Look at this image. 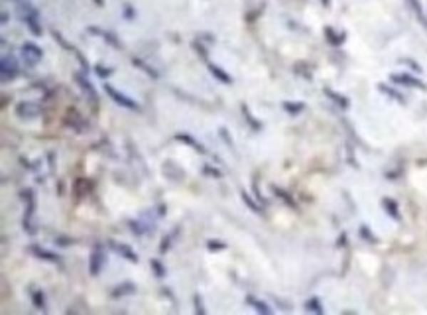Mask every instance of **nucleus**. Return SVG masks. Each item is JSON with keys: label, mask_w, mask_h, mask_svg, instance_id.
<instances>
[{"label": "nucleus", "mask_w": 427, "mask_h": 315, "mask_svg": "<svg viewBox=\"0 0 427 315\" xmlns=\"http://www.w3.org/2000/svg\"><path fill=\"white\" fill-rule=\"evenodd\" d=\"M105 91H107L108 97L115 100V103H118L120 107L130 108V110H138V108H140L138 103H134V100H132V99H128V97H126L124 93H118V91H116V89H113L110 85H105Z\"/></svg>", "instance_id": "obj_1"}, {"label": "nucleus", "mask_w": 427, "mask_h": 315, "mask_svg": "<svg viewBox=\"0 0 427 315\" xmlns=\"http://www.w3.org/2000/svg\"><path fill=\"white\" fill-rule=\"evenodd\" d=\"M103 264H105V257H103V252H101V249L97 247V249L93 250V254H91V274L97 276V274L101 272Z\"/></svg>", "instance_id": "obj_2"}, {"label": "nucleus", "mask_w": 427, "mask_h": 315, "mask_svg": "<svg viewBox=\"0 0 427 315\" xmlns=\"http://www.w3.org/2000/svg\"><path fill=\"white\" fill-rule=\"evenodd\" d=\"M18 73V67L14 63V59H4L2 61V77H4V81H9V79H14Z\"/></svg>", "instance_id": "obj_3"}, {"label": "nucleus", "mask_w": 427, "mask_h": 315, "mask_svg": "<svg viewBox=\"0 0 427 315\" xmlns=\"http://www.w3.org/2000/svg\"><path fill=\"white\" fill-rule=\"evenodd\" d=\"M396 83H402V85H410V87H419V89H426V85L421 83V81H418V79H413L411 75H394L392 77Z\"/></svg>", "instance_id": "obj_4"}, {"label": "nucleus", "mask_w": 427, "mask_h": 315, "mask_svg": "<svg viewBox=\"0 0 427 315\" xmlns=\"http://www.w3.org/2000/svg\"><path fill=\"white\" fill-rule=\"evenodd\" d=\"M113 247H115V249L118 250V254H123L124 258H128V260H132V262H138V257L132 254V250L128 249V247H124V244H115V242H113Z\"/></svg>", "instance_id": "obj_5"}, {"label": "nucleus", "mask_w": 427, "mask_h": 315, "mask_svg": "<svg viewBox=\"0 0 427 315\" xmlns=\"http://www.w3.org/2000/svg\"><path fill=\"white\" fill-rule=\"evenodd\" d=\"M77 81H79V85H81L83 89H85V91L89 93V97L93 100H97V95H95V89H93V87H91L89 83H85V81H83V77L81 75H77Z\"/></svg>", "instance_id": "obj_6"}, {"label": "nucleus", "mask_w": 427, "mask_h": 315, "mask_svg": "<svg viewBox=\"0 0 427 315\" xmlns=\"http://www.w3.org/2000/svg\"><path fill=\"white\" fill-rule=\"evenodd\" d=\"M248 304L250 306H254L260 314H272V309L268 306H264V304H258V301H254V298H248Z\"/></svg>", "instance_id": "obj_7"}, {"label": "nucleus", "mask_w": 427, "mask_h": 315, "mask_svg": "<svg viewBox=\"0 0 427 315\" xmlns=\"http://www.w3.org/2000/svg\"><path fill=\"white\" fill-rule=\"evenodd\" d=\"M384 203V207H386V211H390L392 215L396 217V219H400V215H398V207H396V203L392 200H384L382 201Z\"/></svg>", "instance_id": "obj_8"}, {"label": "nucleus", "mask_w": 427, "mask_h": 315, "mask_svg": "<svg viewBox=\"0 0 427 315\" xmlns=\"http://www.w3.org/2000/svg\"><path fill=\"white\" fill-rule=\"evenodd\" d=\"M284 108H288V113H299L302 108H305L304 103H284Z\"/></svg>", "instance_id": "obj_9"}, {"label": "nucleus", "mask_w": 427, "mask_h": 315, "mask_svg": "<svg viewBox=\"0 0 427 315\" xmlns=\"http://www.w3.org/2000/svg\"><path fill=\"white\" fill-rule=\"evenodd\" d=\"M32 250L38 254V257H43L48 258V260H58V257H51V254H48V250H41L38 249V247H32Z\"/></svg>", "instance_id": "obj_10"}, {"label": "nucleus", "mask_w": 427, "mask_h": 315, "mask_svg": "<svg viewBox=\"0 0 427 315\" xmlns=\"http://www.w3.org/2000/svg\"><path fill=\"white\" fill-rule=\"evenodd\" d=\"M211 69H213V73H217V75H219V77H221V81H222V83H230V81H232V79H230L229 75H227V73H222L221 69H215V67H211Z\"/></svg>", "instance_id": "obj_11"}, {"label": "nucleus", "mask_w": 427, "mask_h": 315, "mask_svg": "<svg viewBox=\"0 0 427 315\" xmlns=\"http://www.w3.org/2000/svg\"><path fill=\"white\" fill-rule=\"evenodd\" d=\"M152 266H154V268H156V274L158 276H164V270H162V264H160V262H158V260H152Z\"/></svg>", "instance_id": "obj_12"}, {"label": "nucleus", "mask_w": 427, "mask_h": 315, "mask_svg": "<svg viewBox=\"0 0 427 315\" xmlns=\"http://www.w3.org/2000/svg\"><path fill=\"white\" fill-rule=\"evenodd\" d=\"M34 304L38 307H43V294H36V299H34Z\"/></svg>", "instance_id": "obj_13"}, {"label": "nucleus", "mask_w": 427, "mask_h": 315, "mask_svg": "<svg viewBox=\"0 0 427 315\" xmlns=\"http://www.w3.org/2000/svg\"><path fill=\"white\" fill-rule=\"evenodd\" d=\"M242 197H245V201H247V203H248V205H250V207L254 209V211H258V207H256V205H254V201L250 200V197H248L247 193H242Z\"/></svg>", "instance_id": "obj_14"}]
</instances>
